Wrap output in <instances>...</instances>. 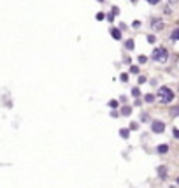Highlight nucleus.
<instances>
[{
    "label": "nucleus",
    "instance_id": "obj_21",
    "mask_svg": "<svg viewBox=\"0 0 179 188\" xmlns=\"http://www.w3.org/2000/svg\"><path fill=\"white\" fill-rule=\"evenodd\" d=\"M104 18H105V14H102V12H98V14H97V20H98V21H102Z\"/></svg>",
    "mask_w": 179,
    "mask_h": 188
},
{
    "label": "nucleus",
    "instance_id": "obj_25",
    "mask_svg": "<svg viewBox=\"0 0 179 188\" xmlns=\"http://www.w3.org/2000/svg\"><path fill=\"white\" fill-rule=\"evenodd\" d=\"M158 2H160V0H149V4H151V6H156Z\"/></svg>",
    "mask_w": 179,
    "mask_h": 188
},
{
    "label": "nucleus",
    "instance_id": "obj_11",
    "mask_svg": "<svg viewBox=\"0 0 179 188\" xmlns=\"http://www.w3.org/2000/svg\"><path fill=\"white\" fill-rule=\"evenodd\" d=\"M125 48L128 49V51H132V49H134V41H132V39H128V41L125 42Z\"/></svg>",
    "mask_w": 179,
    "mask_h": 188
},
{
    "label": "nucleus",
    "instance_id": "obj_27",
    "mask_svg": "<svg viewBox=\"0 0 179 188\" xmlns=\"http://www.w3.org/2000/svg\"><path fill=\"white\" fill-rule=\"evenodd\" d=\"M176 183H177V185H179V177H177V179H176Z\"/></svg>",
    "mask_w": 179,
    "mask_h": 188
},
{
    "label": "nucleus",
    "instance_id": "obj_22",
    "mask_svg": "<svg viewBox=\"0 0 179 188\" xmlns=\"http://www.w3.org/2000/svg\"><path fill=\"white\" fill-rule=\"evenodd\" d=\"M119 79L125 83V81H128V76H126V74H121V76H119Z\"/></svg>",
    "mask_w": 179,
    "mask_h": 188
},
{
    "label": "nucleus",
    "instance_id": "obj_18",
    "mask_svg": "<svg viewBox=\"0 0 179 188\" xmlns=\"http://www.w3.org/2000/svg\"><path fill=\"white\" fill-rule=\"evenodd\" d=\"M146 62H147V58L144 55H141V56H139V63H146Z\"/></svg>",
    "mask_w": 179,
    "mask_h": 188
},
{
    "label": "nucleus",
    "instance_id": "obj_28",
    "mask_svg": "<svg viewBox=\"0 0 179 188\" xmlns=\"http://www.w3.org/2000/svg\"><path fill=\"white\" fill-rule=\"evenodd\" d=\"M132 2H134V4H135V2H137V0H132Z\"/></svg>",
    "mask_w": 179,
    "mask_h": 188
},
{
    "label": "nucleus",
    "instance_id": "obj_13",
    "mask_svg": "<svg viewBox=\"0 0 179 188\" xmlns=\"http://www.w3.org/2000/svg\"><path fill=\"white\" fill-rule=\"evenodd\" d=\"M128 134H130V132H128L126 129H121V130H119V135H121L123 139H128Z\"/></svg>",
    "mask_w": 179,
    "mask_h": 188
},
{
    "label": "nucleus",
    "instance_id": "obj_19",
    "mask_svg": "<svg viewBox=\"0 0 179 188\" xmlns=\"http://www.w3.org/2000/svg\"><path fill=\"white\" fill-rule=\"evenodd\" d=\"M132 27H134V28H139V27H141V21H139V20H135V21L132 23Z\"/></svg>",
    "mask_w": 179,
    "mask_h": 188
},
{
    "label": "nucleus",
    "instance_id": "obj_24",
    "mask_svg": "<svg viewBox=\"0 0 179 188\" xmlns=\"http://www.w3.org/2000/svg\"><path fill=\"white\" fill-rule=\"evenodd\" d=\"M111 116H113V118H118L119 113H118V111H113V113H111Z\"/></svg>",
    "mask_w": 179,
    "mask_h": 188
},
{
    "label": "nucleus",
    "instance_id": "obj_7",
    "mask_svg": "<svg viewBox=\"0 0 179 188\" xmlns=\"http://www.w3.org/2000/svg\"><path fill=\"white\" fill-rule=\"evenodd\" d=\"M158 176L162 177V179H163V177H167V167H165V165L158 167Z\"/></svg>",
    "mask_w": 179,
    "mask_h": 188
},
{
    "label": "nucleus",
    "instance_id": "obj_6",
    "mask_svg": "<svg viewBox=\"0 0 179 188\" xmlns=\"http://www.w3.org/2000/svg\"><path fill=\"white\" fill-rule=\"evenodd\" d=\"M156 151L160 153V155H165V153H168V144H160L156 148Z\"/></svg>",
    "mask_w": 179,
    "mask_h": 188
},
{
    "label": "nucleus",
    "instance_id": "obj_16",
    "mask_svg": "<svg viewBox=\"0 0 179 188\" xmlns=\"http://www.w3.org/2000/svg\"><path fill=\"white\" fill-rule=\"evenodd\" d=\"M137 129H139V123L132 121V123H130V130H137Z\"/></svg>",
    "mask_w": 179,
    "mask_h": 188
},
{
    "label": "nucleus",
    "instance_id": "obj_4",
    "mask_svg": "<svg viewBox=\"0 0 179 188\" xmlns=\"http://www.w3.org/2000/svg\"><path fill=\"white\" fill-rule=\"evenodd\" d=\"M151 25H153L155 30H162V28H163V21H162V20H153Z\"/></svg>",
    "mask_w": 179,
    "mask_h": 188
},
{
    "label": "nucleus",
    "instance_id": "obj_9",
    "mask_svg": "<svg viewBox=\"0 0 179 188\" xmlns=\"http://www.w3.org/2000/svg\"><path fill=\"white\" fill-rule=\"evenodd\" d=\"M144 102H147V104L155 102V95H153V93H146V95H144Z\"/></svg>",
    "mask_w": 179,
    "mask_h": 188
},
{
    "label": "nucleus",
    "instance_id": "obj_1",
    "mask_svg": "<svg viewBox=\"0 0 179 188\" xmlns=\"http://www.w3.org/2000/svg\"><path fill=\"white\" fill-rule=\"evenodd\" d=\"M156 97H158V100H160L162 104H170L174 100V93H172V90H170L168 86H160V88H158Z\"/></svg>",
    "mask_w": 179,
    "mask_h": 188
},
{
    "label": "nucleus",
    "instance_id": "obj_10",
    "mask_svg": "<svg viewBox=\"0 0 179 188\" xmlns=\"http://www.w3.org/2000/svg\"><path fill=\"white\" fill-rule=\"evenodd\" d=\"M170 116H174V118L179 116V106H174V107L170 109Z\"/></svg>",
    "mask_w": 179,
    "mask_h": 188
},
{
    "label": "nucleus",
    "instance_id": "obj_8",
    "mask_svg": "<svg viewBox=\"0 0 179 188\" xmlns=\"http://www.w3.org/2000/svg\"><path fill=\"white\" fill-rule=\"evenodd\" d=\"M121 114H123V116H130L132 114V107L130 106H123V107H121Z\"/></svg>",
    "mask_w": 179,
    "mask_h": 188
},
{
    "label": "nucleus",
    "instance_id": "obj_29",
    "mask_svg": "<svg viewBox=\"0 0 179 188\" xmlns=\"http://www.w3.org/2000/svg\"><path fill=\"white\" fill-rule=\"evenodd\" d=\"M147 2H149V0H147Z\"/></svg>",
    "mask_w": 179,
    "mask_h": 188
},
{
    "label": "nucleus",
    "instance_id": "obj_15",
    "mask_svg": "<svg viewBox=\"0 0 179 188\" xmlns=\"http://www.w3.org/2000/svg\"><path fill=\"white\" fill-rule=\"evenodd\" d=\"M130 72H132V74H139L141 70H139V67H137V65H132V67H130Z\"/></svg>",
    "mask_w": 179,
    "mask_h": 188
},
{
    "label": "nucleus",
    "instance_id": "obj_17",
    "mask_svg": "<svg viewBox=\"0 0 179 188\" xmlns=\"http://www.w3.org/2000/svg\"><path fill=\"white\" fill-rule=\"evenodd\" d=\"M155 41H156V37H155V35H147V42H149V44H153Z\"/></svg>",
    "mask_w": 179,
    "mask_h": 188
},
{
    "label": "nucleus",
    "instance_id": "obj_20",
    "mask_svg": "<svg viewBox=\"0 0 179 188\" xmlns=\"http://www.w3.org/2000/svg\"><path fill=\"white\" fill-rule=\"evenodd\" d=\"M172 134H174V137H176V139H179V129H174Z\"/></svg>",
    "mask_w": 179,
    "mask_h": 188
},
{
    "label": "nucleus",
    "instance_id": "obj_3",
    "mask_svg": "<svg viewBox=\"0 0 179 188\" xmlns=\"http://www.w3.org/2000/svg\"><path fill=\"white\" fill-rule=\"evenodd\" d=\"M151 130L155 134H162L163 130H165V123L160 121V120H155V121H151Z\"/></svg>",
    "mask_w": 179,
    "mask_h": 188
},
{
    "label": "nucleus",
    "instance_id": "obj_23",
    "mask_svg": "<svg viewBox=\"0 0 179 188\" xmlns=\"http://www.w3.org/2000/svg\"><path fill=\"white\" fill-rule=\"evenodd\" d=\"M109 106H111V107H116V106H118V102H116V100H111V102H109Z\"/></svg>",
    "mask_w": 179,
    "mask_h": 188
},
{
    "label": "nucleus",
    "instance_id": "obj_5",
    "mask_svg": "<svg viewBox=\"0 0 179 188\" xmlns=\"http://www.w3.org/2000/svg\"><path fill=\"white\" fill-rule=\"evenodd\" d=\"M111 35H113V39L119 41V39H121V32H119V28H111Z\"/></svg>",
    "mask_w": 179,
    "mask_h": 188
},
{
    "label": "nucleus",
    "instance_id": "obj_2",
    "mask_svg": "<svg viewBox=\"0 0 179 188\" xmlns=\"http://www.w3.org/2000/svg\"><path fill=\"white\" fill-rule=\"evenodd\" d=\"M167 56H168V53H167V49L165 48H156L155 51H153V55H151V58L155 60V62H165Z\"/></svg>",
    "mask_w": 179,
    "mask_h": 188
},
{
    "label": "nucleus",
    "instance_id": "obj_14",
    "mask_svg": "<svg viewBox=\"0 0 179 188\" xmlns=\"http://www.w3.org/2000/svg\"><path fill=\"white\" fill-rule=\"evenodd\" d=\"M132 95H134V97H139V95H141V90H139V88H132Z\"/></svg>",
    "mask_w": 179,
    "mask_h": 188
},
{
    "label": "nucleus",
    "instance_id": "obj_26",
    "mask_svg": "<svg viewBox=\"0 0 179 188\" xmlns=\"http://www.w3.org/2000/svg\"><path fill=\"white\" fill-rule=\"evenodd\" d=\"M167 2H168V4H177L179 0H167Z\"/></svg>",
    "mask_w": 179,
    "mask_h": 188
},
{
    "label": "nucleus",
    "instance_id": "obj_12",
    "mask_svg": "<svg viewBox=\"0 0 179 188\" xmlns=\"http://www.w3.org/2000/svg\"><path fill=\"white\" fill-rule=\"evenodd\" d=\"M170 37H172L174 41H179V28H176V30H172V33H170Z\"/></svg>",
    "mask_w": 179,
    "mask_h": 188
}]
</instances>
